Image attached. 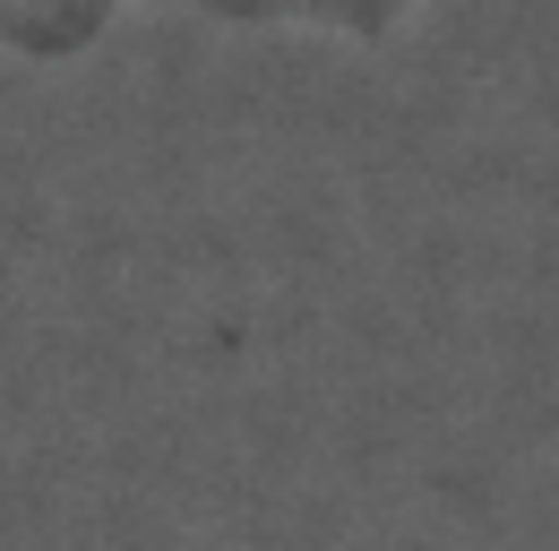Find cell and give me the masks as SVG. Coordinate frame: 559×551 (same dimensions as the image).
<instances>
[{
    "label": "cell",
    "mask_w": 559,
    "mask_h": 551,
    "mask_svg": "<svg viewBox=\"0 0 559 551\" xmlns=\"http://www.w3.org/2000/svg\"><path fill=\"white\" fill-rule=\"evenodd\" d=\"M439 0H0V61H78L130 26H224V35H310L388 44Z\"/></svg>",
    "instance_id": "obj_1"
}]
</instances>
